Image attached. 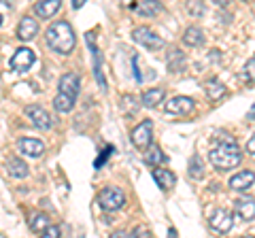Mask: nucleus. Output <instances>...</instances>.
I'll return each mask as SVG.
<instances>
[{
	"label": "nucleus",
	"mask_w": 255,
	"mask_h": 238,
	"mask_svg": "<svg viewBox=\"0 0 255 238\" xmlns=\"http://www.w3.org/2000/svg\"><path fill=\"white\" fill-rule=\"evenodd\" d=\"M132 142H134V147H138V149L151 147V123L149 121L140 123L132 130Z\"/></svg>",
	"instance_id": "10"
},
{
	"label": "nucleus",
	"mask_w": 255,
	"mask_h": 238,
	"mask_svg": "<svg viewBox=\"0 0 255 238\" xmlns=\"http://www.w3.org/2000/svg\"><path fill=\"white\" fill-rule=\"evenodd\" d=\"M183 43L189 45V47H198V45H202L204 43V32L200 28H196V26H189L185 30V34H183Z\"/></svg>",
	"instance_id": "17"
},
{
	"label": "nucleus",
	"mask_w": 255,
	"mask_h": 238,
	"mask_svg": "<svg viewBox=\"0 0 255 238\" xmlns=\"http://www.w3.org/2000/svg\"><path fill=\"white\" fill-rule=\"evenodd\" d=\"M245 79H247V81H251V83H255V58H251L249 62H247V66H245Z\"/></svg>",
	"instance_id": "26"
},
{
	"label": "nucleus",
	"mask_w": 255,
	"mask_h": 238,
	"mask_svg": "<svg viewBox=\"0 0 255 238\" xmlns=\"http://www.w3.org/2000/svg\"><path fill=\"white\" fill-rule=\"evenodd\" d=\"M243 238H251V236H243Z\"/></svg>",
	"instance_id": "34"
},
{
	"label": "nucleus",
	"mask_w": 255,
	"mask_h": 238,
	"mask_svg": "<svg viewBox=\"0 0 255 238\" xmlns=\"http://www.w3.org/2000/svg\"><path fill=\"white\" fill-rule=\"evenodd\" d=\"M162 100H164V90H159V87H153V90H147L145 94H142V105H145L147 109L157 107Z\"/></svg>",
	"instance_id": "19"
},
{
	"label": "nucleus",
	"mask_w": 255,
	"mask_h": 238,
	"mask_svg": "<svg viewBox=\"0 0 255 238\" xmlns=\"http://www.w3.org/2000/svg\"><path fill=\"white\" fill-rule=\"evenodd\" d=\"M247 119H249V121H251V119H255V105L251 107V111H249V113H247Z\"/></svg>",
	"instance_id": "31"
},
{
	"label": "nucleus",
	"mask_w": 255,
	"mask_h": 238,
	"mask_svg": "<svg viewBox=\"0 0 255 238\" xmlns=\"http://www.w3.org/2000/svg\"><path fill=\"white\" fill-rule=\"evenodd\" d=\"M49 228V219H47L45 215H41V213H36V215H32L30 219V230L32 232H45V230Z\"/></svg>",
	"instance_id": "23"
},
{
	"label": "nucleus",
	"mask_w": 255,
	"mask_h": 238,
	"mask_svg": "<svg viewBox=\"0 0 255 238\" xmlns=\"http://www.w3.org/2000/svg\"><path fill=\"white\" fill-rule=\"evenodd\" d=\"M132 9L138 11L140 15H153V13H157L159 9H162V4H159L157 0H149V2H134Z\"/></svg>",
	"instance_id": "21"
},
{
	"label": "nucleus",
	"mask_w": 255,
	"mask_h": 238,
	"mask_svg": "<svg viewBox=\"0 0 255 238\" xmlns=\"http://www.w3.org/2000/svg\"><path fill=\"white\" fill-rule=\"evenodd\" d=\"M83 2H85V0H75V2H73V6H75V9H81V6H83Z\"/></svg>",
	"instance_id": "32"
},
{
	"label": "nucleus",
	"mask_w": 255,
	"mask_h": 238,
	"mask_svg": "<svg viewBox=\"0 0 255 238\" xmlns=\"http://www.w3.org/2000/svg\"><path fill=\"white\" fill-rule=\"evenodd\" d=\"M187 9H189L191 15H202V13H204V6H202L200 2H196V4H194V2H189V4H187Z\"/></svg>",
	"instance_id": "28"
},
{
	"label": "nucleus",
	"mask_w": 255,
	"mask_h": 238,
	"mask_svg": "<svg viewBox=\"0 0 255 238\" xmlns=\"http://www.w3.org/2000/svg\"><path fill=\"white\" fill-rule=\"evenodd\" d=\"M206 94H209V98L219 100L223 94H226V87H223V83H219V81H209L206 83Z\"/></svg>",
	"instance_id": "24"
},
{
	"label": "nucleus",
	"mask_w": 255,
	"mask_h": 238,
	"mask_svg": "<svg viewBox=\"0 0 255 238\" xmlns=\"http://www.w3.org/2000/svg\"><path fill=\"white\" fill-rule=\"evenodd\" d=\"M17 147H19L21 153H26L30 157H41L45 151V145L38 138H19Z\"/></svg>",
	"instance_id": "11"
},
{
	"label": "nucleus",
	"mask_w": 255,
	"mask_h": 238,
	"mask_svg": "<svg viewBox=\"0 0 255 238\" xmlns=\"http://www.w3.org/2000/svg\"><path fill=\"white\" fill-rule=\"evenodd\" d=\"M132 36H134V41H136L138 45L147 47V49H162V45H164L162 38H159V36L153 32V30L147 28V26L136 28V30L132 32Z\"/></svg>",
	"instance_id": "4"
},
{
	"label": "nucleus",
	"mask_w": 255,
	"mask_h": 238,
	"mask_svg": "<svg viewBox=\"0 0 255 238\" xmlns=\"http://www.w3.org/2000/svg\"><path fill=\"white\" fill-rule=\"evenodd\" d=\"M45 38L49 47L58 53H70L75 49V32L68 21H55L47 28Z\"/></svg>",
	"instance_id": "2"
},
{
	"label": "nucleus",
	"mask_w": 255,
	"mask_h": 238,
	"mask_svg": "<svg viewBox=\"0 0 255 238\" xmlns=\"http://www.w3.org/2000/svg\"><path fill=\"white\" fill-rule=\"evenodd\" d=\"M132 66H134V77H136V81H142V75L138 70V55H132Z\"/></svg>",
	"instance_id": "29"
},
{
	"label": "nucleus",
	"mask_w": 255,
	"mask_h": 238,
	"mask_svg": "<svg viewBox=\"0 0 255 238\" xmlns=\"http://www.w3.org/2000/svg\"><path fill=\"white\" fill-rule=\"evenodd\" d=\"M166 160H168V157L162 153V149L159 147H149L145 151V162L151 164V166H159V164H164Z\"/></svg>",
	"instance_id": "20"
},
{
	"label": "nucleus",
	"mask_w": 255,
	"mask_h": 238,
	"mask_svg": "<svg viewBox=\"0 0 255 238\" xmlns=\"http://www.w3.org/2000/svg\"><path fill=\"white\" fill-rule=\"evenodd\" d=\"M209 160L215 168L219 170H230L234 166L241 164L243 155H241V149H238L236 140L232 138H215V142L211 145V153H209Z\"/></svg>",
	"instance_id": "1"
},
{
	"label": "nucleus",
	"mask_w": 255,
	"mask_h": 238,
	"mask_svg": "<svg viewBox=\"0 0 255 238\" xmlns=\"http://www.w3.org/2000/svg\"><path fill=\"white\" fill-rule=\"evenodd\" d=\"M209 224H211V228L215 230V232H219V234H226V232H230L232 230V226H234V215L230 213L228 209H217L211 215V219H209Z\"/></svg>",
	"instance_id": "5"
},
{
	"label": "nucleus",
	"mask_w": 255,
	"mask_h": 238,
	"mask_svg": "<svg viewBox=\"0 0 255 238\" xmlns=\"http://www.w3.org/2000/svg\"><path fill=\"white\" fill-rule=\"evenodd\" d=\"M58 9H60V0H41V2L34 4V13L43 19L53 17L58 13Z\"/></svg>",
	"instance_id": "15"
},
{
	"label": "nucleus",
	"mask_w": 255,
	"mask_h": 238,
	"mask_svg": "<svg viewBox=\"0 0 255 238\" xmlns=\"http://www.w3.org/2000/svg\"><path fill=\"white\" fill-rule=\"evenodd\" d=\"M194 107H196V102L191 98H187V96H174V98L168 100L166 111H168V113H174V115H187V113L194 111Z\"/></svg>",
	"instance_id": "8"
},
{
	"label": "nucleus",
	"mask_w": 255,
	"mask_h": 238,
	"mask_svg": "<svg viewBox=\"0 0 255 238\" xmlns=\"http://www.w3.org/2000/svg\"><path fill=\"white\" fill-rule=\"evenodd\" d=\"M124 202H126V194L119 187H105V189H100V194H98V204L105 211L122 209Z\"/></svg>",
	"instance_id": "3"
},
{
	"label": "nucleus",
	"mask_w": 255,
	"mask_h": 238,
	"mask_svg": "<svg viewBox=\"0 0 255 238\" xmlns=\"http://www.w3.org/2000/svg\"><path fill=\"white\" fill-rule=\"evenodd\" d=\"M234 209L238 213V217L245 219V221H251L255 217V200L253 198H238Z\"/></svg>",
	"instance_id": "13"
},
{
	"label": "nucleus",
	"mask_w": 255,
	"mask_h": 238,
	"mask_svg": "<svg viewBox=\"0 0 255 238\" xmlns=\"http://www.w3.org/2000/svg\"><path fill=\"white\" fill-rule=\"evenodd\" d=\"M189 174L191 177H202V164H200V157L194 155L189 160Z\"/></svg>",
	"instance_id": "25"
},
{
	"label": "nucleus",
	"mask_w": 255,
	"mask_h": 238,
	"mask_svg": "<svg viewBox=\"0 0 255 238\" xmlns=\"http://www.w3.org/2000/svg\"><path fill=\"white\" fill-rule=\"evenodd\" d=\"M9 64L15 73H23V70H28L32 64H34V51L28 49V47H21V49H17L13 53Z\"/></svg>",
	"instance_id": "6"
},
{
	"label": "nucleus",
	"mask_w": 255,
	"mask_h": 238,
	"mask_svg": "<svg viewBox=\"0 0 255 238\" xmlns=\"http://www.w3.org/2000/svg\"><path fill=\"white\" fill-rule=\"evenodd\" d=\"M26 115L30 117V121L34 123L36 128H41V130H49V128H51V115L47 113L43 107L30 105V107L26 109Z\"/></svg>",
	"instance_id": "7"
},
{
	"label": "nucleus",
	"mask_w": 255,
	"mask_h": 238,
	"mask_svg": "<svg viewBox=\"0 0 255 238\" xmlns=\"http://www.w3.org/2000/svg\"><path fill=\"white\" fill-rule=\"evenodd\" d=\"M168 238H177V230L170 228V232H168Z\"/></svg>",
	"instance_id": "33"
},
{
	"label": "nucleus",
	"mask_w": 255,
	"mask_h": 238,
	"mask_svg": "<svg viewBox=\"0 0 255 238\" xmlns=\"http://www.w3.org/2000/svg\"><path fill=\"white\" fill-rule=\"evenodd\" d=\"M253 183H255V172H251V170H243V172H238V174H234V177L230 179V187L238 189V192L249 189Z\"/></svg>",
	"instance_id": "12"
},
{
	"label": "nucleus",
	"mask_w": 255,
	"mask_h": 238,
	"mask_svg": "<svg viewBox=\"0 0 255 238\" xmlns=\"http://www.w3.org/2000/svg\"><path fill=\"white\" fill-rule=\"evenodd\" d=\"M41 238H60V228L58 226H49L45 230V232L41 234Z\"/></svg>",
	"instance_id": "27"
},
{
	"label": "nucleus",
	"mask_w": 255,
	"mask_h": 238,
	"mask_svg": "<svg viewBox=\"0 0 255 238\" xmlns=\"http://www.w3.org/2000/svg\"><path fill=\"white\" fill-rule=\"evenodd\" d=\"M73 105H75V98H68V96H64V94H58L53 100V107H55V111H60V113L73 111Z\"/></svg>",
	"instance_id": "22"
},
{
	"label": "nucleus",
	"mask_w": 255,
	"mask_h": 238,
	"mask_svg": "<svg viewBox=\"0 0 255 238\" xmlns=\"http://www.w3.org/2000/svg\"><path fill=\"white\" fill-rule=\"evenodd\" d=\"M153 179H155V183L164 189V192L172 189L174 183H177V177H174L170 170H166V168H155V170H153Z\"/></svg>",
	"instance_id": "16"
},
{
	"label": "nucleus",
	"mask_w": 255,
	"mask_h": 238,
	"mask_svg": "<svg viewBox=\"0 0 255 238\" xmlns=\"http://www.w3.org/2000/svg\"><path fill=\"white\" fill-rule=\"evenodd\" d=\"M6 170H9L11 177L21 179V177H26L28 174V166H26V162H21L19 157H11V160L6 162Z\"/></svg>",
	"instance_id": "18"
},
{
	"label": "nucleus",
	"mask_w": 255,
	"mask_h": 238,
	"mask_svg": "<svg viewBox=\"0 0 255 238\" xmlns=\"http://www.w3.org/2000/svg\"><path fill=\"white\" fill-rule=\"evenodd\" d=\"M79 83H81V79H79L77 73L62 75V79H60V94H64V96H68V98H75L79 94Z\"/></svg>",
	"instance_id": "9"
},
{
	"label": "nucleus",
	"mask_w": 255,
	"mask_h": 238,
	"mask_svg": "<svg viewBox=\"0 0 255 238\" xmlns=\"http://www.w3.org/2000/svg\"><path fill=\"white\" fill-rule=\"evenodd\" d=\"M38 32V23L36 19H32V17H23L19 21V26H17V36L21 38V41H32V38L36 36Z\"/></svg>",
	"instance_id": "14"
},
{
	"label": "nucleus",
	"mask_w": 255,
	"mask_h": 238,
	"mask_svg": "<svg viewBox=\"0 0 255 238\" xmlns=\"http://www.w3.org/2000/svg\"><path fill=\"white\" fill-rule=\"evenodd\" d=\"M247 151H249L251 155H255V134H253V136H251V140H249V142H247Z\"/></svg>",
	"instance_id": "30"
}]
</instances>
